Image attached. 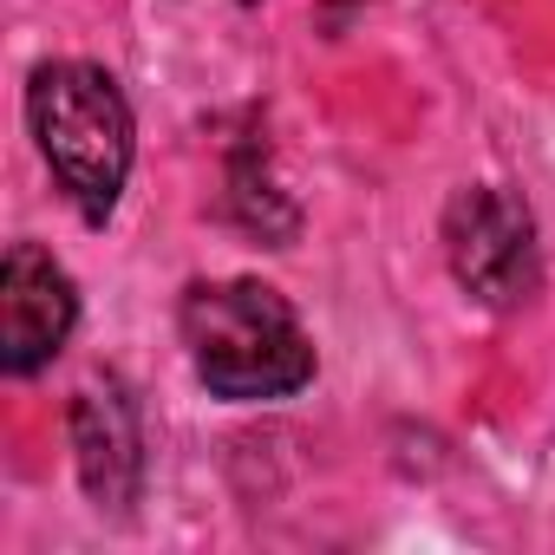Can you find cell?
Returning a JSON list of instances; mask_svg holds the SVG:
<instances>
[{
    "label": "cell",
    "instance_id": "6da1fadb",
    "mask_svg": "<svg viewBox=\"0 0 555 555\" xmlns=\"http://www.w3.org/2000/svg\"><path fill=\"white\" fill-rule=\"evenodd\" d=\"M183 347L196 379L229 399H288L314 379V340L301 334L295 308L261 282H203L183 295Z\"/></svg>",
    "mask_w": 555,
    "mask_h": 555
},
{
    "label": "cell",
    "instance_id": "3957f363",
    "mask_svg": "<svg viewBox=\"0 0 555 555\" xmlns=\"http://www.w3.org/2000/svg\"><path fill=\"white\" fill-rule=\"evenodd\" d=\"M444 261L457 274V288L496 314L522 308L542 282V255H535V216L522 196L477 183L457 190L444 209Z\"/></svg>",
    "mask_w": 555,
    "mask_h": 555
},
{
    "label": "cell",
    "instance_id": "7a4b0ae2",
    "mask_svg": "<svg viewBox=\"0 0 555 555\" xmlns=\"http://www.w3.org/2000/svg\"><path fill=\"white\" fill-rule=\"evenodd\" d=\"M27 125L73 209L99 229L131 177V105L118 79L86 60H53L27 86Z\"/></svg>",
    "mask_w": 555,
    "mask_h": 555
},
{
    "label": "cell",
    "instance_id": "8992f818",
    "mask_svg": "<svg viewBox=\"0 0 555 555\" xmlns=\"http://www.w3.org/2000/svg\"><path fill=\"white\" fill-rule=\"evenodd\" d=\"M229 203H235V216H242V229H255L261 242H274V248H282L288 235H295V203H282V196H274V183H268V164L255 170V157L242 151L235 164H229Z\"/></svg>",
    "mask_w": 555,
    "mask_h": 555
},
{
    "label": "cell",
    "instance_id": "277c9868",
    "mask_svg": "<svg viewBox=\"0 0 555 555\" xmlns=\"http://www.w3.org/2000/svg\"><path fill=\"white\" fill-rule=\"evenodd\" d=\"M73 321H79L73 274L40 242H14L0 261V366L14 379L40 373L66 347Z\"/></svg>",
    "mask_w": 555,
    "mask_h": 555
},
{
    "label": "cell",
    "instance_id": "5b68a950",
    "mask_svg": "<svg viewBox=\"0 0 555 555\" xmlns=\"http://www.w3.org/2000/svg\"><path fill=\"white\" fill-rule=\"evenodd\" d=\"M73 464L79 483L99 509L125 516L144 490V431H138V405L125 392V379H92L73 399Z\"/></svg>",
    "mask_w": 555,
    "mask_h": 555
}]
</instances>
